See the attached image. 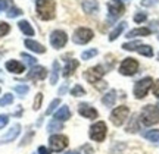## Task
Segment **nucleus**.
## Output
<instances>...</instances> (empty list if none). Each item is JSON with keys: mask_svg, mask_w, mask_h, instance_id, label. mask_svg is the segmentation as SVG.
<instances>
[{"mask_svg": "<svg viewBox=\"0 0 159 154\" xmlns=\"http://www.w3.org/2000/svg\"><path fill=\"white\" fill-rule=\"evenodd\" d=\"M6 5H7V0H0V12L5 9Z\"/></svg>", "mask_w": 159, "mask_h": 154, "instance_id": "nucleus-45", "label": "nucleus"}, {"mask_svg": "<svg viewBox=\"0 0 159 154\" xmlns=\"http://www.w3.org/2000/svg\"><path fill=\"white\" fill-rule=\"evenodd\" d=\"M140 54H143V56H146V57H152L153 56V49L150 46H146V44H140V46L136 49Z\"/></svg>", "mask_w": 159, "mask_h": 154, "instance_id": "nucleus-25", "label": "nucleus"}, {"mask_svg": "<svg viewBox=\"0 0 159 154\" xmlns=\"http://www.w3.org/2000/svg\"><path fill=\"white\" fill-rule=\"evenodd\" d=\"M21 57H22V59H25V62L28 63V65H35V62H37V59H35V57L30 56V54H27V53H22V54H21Z\"/></svg>", "mask_w": 159, "mask_h": 154, "instance_id": "nucleus-39", "label": "nucleus"}, {"mask_svg": "<svg viewBox=\"0 0 159 154\" xmlns=\"http://www.w3.org/2000/svg\"><path fill=\"white\" fill-rule=\"evenodd\" d=\"M65 154H80V153H77V151H69V153H65Z\"/></svg>", "mask_w": 159, "mask_h": 154, "instance_id": "nucleus-46", "label": "nucleus"}, {"mask_svg": "<svg viewBox=\"0 0 159 154\" xmlns=\"http://www.w3.org/2000/svg\"><path fill=\"white\" fill-rule=\"evenodd\" d=\"M140 44H142L140 41H131V43H124V44H122V49H124V50H128V51H134L137 47L140 46Z\"/></svg>", "mask_w": 159, "mask_h": 154, "instance_id": "nucleus-31", "label": "nucleus"}, {"mask_svg": "<svg viewBox=\"0 0 159 154\" xmlns=\"http://www.w3.org/2000/svg\"><path fill=\"white\" fill-rule=\"evenodd\" d=\"M63 128V125H62V122H59V120H56V119H53L47 125V129H49V132H55V131H61Z\"/></svg>", "mask_w": 159, "mask_h": 154, "instance_id": "nucleus-27", "label": "nucleus"}, {"mask_svg": "<svg viewBox=\"0 0 159 154\" xmlns=\"http://www.w3.org/2000/svg\"><path fill=\"white\" fill-rule=\"evenodd\" d=\"M93 31L89 28H78L74 31V35H72V41L75 44H87L90 40H93Z\"/></svg>", "mask_w": 159, "mask_h": 154, "instance_id": "nucleus-8", "label": "nucleus"}, {"mask_svg": "<svg viewBox=\"0 0 159 154\" xmlns=\"http://www.w3.org/2000/svg\"><path fill=\"white\" fill-rule=\"evenodd\" d=\"M6 69H7V72H12V74H22L25 66H24L21 62H18V60H7L6 62Z\"/></svg>", "mask_w": 159, "mask_h": 154, "instance_id": "nucleus-16", "label": "nucleus"}, {"mask_svg": "<svg viewBox=\"0 0 159 154\" xmlns=\"http://www.w3.org/2000/svg\"><path fill=\"white\" fill-rule=\"evenodd\" d=\"M130 114V109L127 106H119V107H115L111 113V122L114 123L115 126H121L125 123V120Z\"/></svg>", "mask_w": 159, "mask_h": 154, "instance_id": "nucleus-5", "label": "nucleus"}, {"mask_svg": "<svg viewBox=\"0 0 159 154\" xmlns=\"http://www.w3.org/2000/svg\"><path fill=\"white\" fill-rule=\"evenodd\" d=\"M119 2H122V3H124V2L125 3H128V2H131V0H119Z\"/></svg>", "mask_w": 159, "mask_h": 154, "instance_id": "nucleus-47", "label": "nucleus"}, {"mask_svg": "<svg viewBox=\"0 0 159 154\" xmlns=\"http://www.w3.org/2000/svg\"><path fill=\"white\" fill-rule=\"evenodd\" d=\"M146 19H148V15L144 12H137L136 15H134V22H137V24L144 22Z\"/></svg>", "mask_w": 159, "mask_h": 154, "instance_id": "nucleus-34", "label": "nucleus"}, {"mask_svg": "<svg viewBox=\"0 0 159 154\" xmlns=\"http://www.w3.org/2000/svg\"><path fill=\"white\" fill-rule=\"evenodd\" d=\"M115 101H116V92H115L114 90L108 91L102 98V103L105 104V106H108V107H112Z\"/></svg>", "mask_w": 159, "mask_h": 154, "instance_id": "nucleus-20", "label": "nucleus"}, {"mask_svg": "<svg viewBox=\"0 0 159 154\" xmlns=\"http://www.w3.org/2000/svg\"><path fill=\"white\" fill-rule=\"evenodd\" d=\"M66 90H68V84H65V85H63L62 88L59 90V96H63V94H65V91H66Z\"/></svg>", "mask_w": 159, "mask_h": 154, "instance_id": "nucleus-44", "label": "nucleus"}, {"mask_svg": "<svg viewBox=\"0 0 159 154\" xmlns=\"http://www.w3.org/2000/svg\"><path fill=\"white\" fill-rule=\"evenodd\" d=\"M159 0H142V6L144 7H152V6H156L158 5Z\"/></svg>", "mask_w": 159, "mask_h": 154, "instance_id": "nucleus-40", "label": "nucleus"}, {"mask_svg": "<svg viewBox=\"0 0 159 154\" xmlns=\"http://www.w3.org/2000/svg\"><path fill=\"white\" fill-rule=\"evenodd\" d=\"M108 9H109V19L111 21H116L119 16H122V13L125 11V6L119 0H111L108 3Z\"/></svg>", "mask_w": 159, "mask_h": 154, "instance_id": "nucleus-10", "label": "nucleus"}, {"mask_svg": "<svg viewBox=\"0 0 159 154\" xmlns=\"http://www.w3.org/2000/svg\"><path fill=\"white\" fill-rule=\"evenodd\" d=\"M24 44H25L27 49H30V50L34 51V53H44L46 51L44 46H41L40 43H37V41H34V40H25Z\"/></svg>", "mask_w": 159, "mask_h": 154, "instance_id": "nucleus-19", "label": "nucleus"}, {"mask_svg": "<svg viewBox=\"0 0 159 154\" xmlns=\"http://www.w3.org/2000/svg\"><path fill=\"white\" fill-rule=\"evenodd\" d=\"M41 101H43V94L41 92H39L37 96H35V100H34V110H39L40 109V106H41Z\"/></svg>", "mask_w": 159, "mask_h": 154, "instance_id": "nucleus-38", "label": "nucleus"}, {"mask_svg": "<svg viewBox=\"0 0 159 154\" xmlns=\"http://www.w3.org/2000/svg\"><path fill=\"white\" fill-rule=\"evenodd\" d=\"M96 54H97V50H96V49H91V50L83 51L81 57H83V60H89V59H91V57H94Z\"/></svg>", "mask_w": 159, "mask_h": 154, "instance_id": "nucleus-33", "label": "nucleus"}, {"mask_svg": "<svg viewBox=\"0 0 159 154\" xmlns=\"http://www.w3.org/2000/svg\"><path fill=\"white\" fill-rule=\"evenodd\" d=\"M144 138H146V139H149L150 143L159 144V129H153V131L144 132Z\"/></svg>", "mask_w": 159, "mask_h": 154, "instance_id": "nucleus-24", "label": "nucleus"}, {"mask_svg": "<svg viewBox=\"0 0 159 154\" xmlns=\"http://www.w3.org/2000/svg\"><path fill=\"white\" fill-rule=\"evenodd\" d=\"M49 145H50V150L52 151H62L68 147V138L65 135H61V134H55L49 138Z\"/></svg>", "mask_w": 159, "mask_h": 154, "instance_id": "nucleus-7", "label": "nucleus"}, {"mask_svg": "<svg viewBox=\"0 0 159 154\" xmlns=\"http://www.w3.org/2000/svg\"><path fill=\"white\" fill-rule=\"evenodd\" d=\"M39 154H50V150H47L46 147H39Z\"/></svg>", "mask_w": 159, "mask_h": 154, "instance_id": "nucleus-43", "label": "nucleus"}, {"mask_svg": "<svg viewBox=\"0 0 159 154\" xmlns=\"http://www.w3.org/2000/svg\"><path fill=\"white\" fill-rule=\"evenodd\" d=\"M83 11L85 13H89V15H94L99 12V3H97V0H83Z\"/></svg>", "mask_w": 159, "mask_h": 154, "instance_id": "nucleus-15", "label": "nucleus"}, {"mask_svg": "<svg viewBox=\"0 0 159 154\" xmlns=\"http://www.w3.org/2000/svg\"><path fill=\"white\" fill-rule=\"evenodd\" d=\"M66 41H68V35L62 29H56L50 34V44L55 49H62L66 44Z\"/></svg>", "mask_w": 159, "mask_h": 154, "instance_id": "nucleus-11", "label": "nucleus"}, {"mask_svg": "<svg viewBox=\"0 0 159 154\" xmlns=\"http://www.w3.org/2000/svg\"><path fill=\"white\" fill-rule=\"evenodd\" d=\"M137 69H139V62L133 57H127L119 65V74L125 75V76H131L137 72Z\"/></svg>", "mask_w": 159, "mask_h": 154, "instance_id": "nucleus-6", "label": "nucleus"}, {"mask_svg": "<svg viewBox=\"0 0 159 154\" xmlns=\"http://www.w3.org/2000/svg\"><path fill=\"white\" fill-rule=\"evenodd\" d=\"M139 120H137V114L136 116H133V119L130 120V125L127 126V131L128 132H137L139 131Z\"/></svg>", "mask_w": 159, "mask_h": 154, "instance_id": "nucleus-28", "label": "nucleus"}, {"mask_svg": "<svg viewBox=\"0 0 159 154\" xmlns=\"http://www.w3.org/2000/svg\"><path fill=\"white\" fill-rule=\"evenodd\" d=\"M78 113L83 116V118H87V119H97V110L93 106L87 104V103H81L78 106Z\"/></svg>", "mask_w": 159, "mask_h": 154, "instance_id": "nucleus-12", "label": "nucleus"}, {"mask_svg": "<svg viewBox=\"0 0 159 154\" xmlns=\"http://www.w3.org/2000/svg\"><path fill=\"white\" fill-rule=\"evenodd\" d=\"M152 34V29L150 28H136V29H131L130 32L127 34L128 38H133V37H137V35H149Z\"/></svg>", "mask_w": 159, "mask_h": 154, "instance_id": "nucleus-23", "label": "nucleus"}, {"mask_svg": "<svg viewBox=\"0 0 159 154\" xmlns=\"http://www.w3.org/2000/svg\"><path fill=\"white\" fill-rule=\"evenodd\" d=\"M140 120H142L143 125L146 126H152L159 123V107L153 106V104L144 106L142 113H140Z\"/></svg>", "mask_w": 159, "mask_h": 154, "instance_id": "nucleus-2", "label": "nucleus"}, {"mask_svg": "<svg viewBox=\"0 0 159 154\" xmlns=\"http://www.w3.org/2000/svg\"><path fill=\"white\" fill-rule=\"evenodd\" d=\"M7 122H9V118H7L6 114H0V129L5 128V126L7 125Z\"/></svg>", "mask_w": 159, "mask_h": 154, "instance_id": "nucleus-41", "label": "nucleus"}, {"mask_svg": "<svg viewBox=\"0 0 159 154\" xmlns=\"http://www.w3.org/2000/svg\"><path fill=\"white\" fill-rule=\"evenodd\" d=\"M153 94L159 98V79L155 82V85H153Z\"/></svg>", "mask_w": 159, "mask_h": 154, "instance_id": "nucleus-42", "label": "nucleus"}, {"mask_svg": "<svg viewBox=\"0 0 159 154\" xmlns=\"http://www.w3.org/2000/svg\"><path fill=\"white\" fill-rule=\"evenodd\" d=\"M19 132H21V125L19 123H16V125H13L7 131V134H5L3 137H2V139H0V144H6V143H11V141H13L15 138L19 135Z\"/></svg>", "mask_w": 159, "mask_h": 154, "instance_id": "nucleus-13", "label": "nucleus"}, {"mask_svg": "<svg viewBox=\"0 0 159 154\" xmlns=\"http://www.w3.org/2000/svg\"><path fill=\"white\" fill-rule=\"evenodd\" d=\"M46 76H47V69L43 68V66H34V68L30 71L28 74V78L30 79H44Z\"/></svg>", "mask_w": 159, "mask_h": 154, "instance_id": "nucleus-14", "label": "nucleus"}, {"mask_svg": "<svg viewBox=\"0 0 159 154\" xmlns=\"http://www.w3.org/2000/svg\"><path fill=\"white\" fill-rule=\"evenodd\" d=\"M57 79H59V63L57 62H53V72H52V76H50V84H56Z\"/></svg>", "mask_w": 159, "mask_h": 154, "instance_id": "nucleus-26", "label": "nucleus"}, {"mask_svg": "<svg viewBox=\"0 0 159 154\" xmlns=\"http://www.w3.org/2000/svg\"><path fill=\"white\" fill-rule=\"evenodd\" d=\"M18 27H19V29H21L25 35H30V37H33V35H34V28L30 25L28 21H19Z\"/></svg>", "mask_w": 159, "mask_h": 154, "instance_id": "nucleus-21", "label": "nucleus"}, {"mask_svg": "<svg viewBox=\"0 0 159 154\" xmlns=\"http://www.w3.org/2000/svg\"><path fill=\"white\" fill-rule=\"evenodd\" d=\"M28 90H30V88L27 85H16V87H15V91H16L21 97H24V96L28 92Z\"/></svg>", "mask_w": 159, "mask_h": 154, "instance_id": "nucleus-36", "label": "nucleus"}, {"mask_svg": "<svg viewBox=\"0 0 159 154\" xmlns=\"http://www.w3.org/2000/svg\"><path fill=\"white\" fill-rule=\"evenodd\" d=\"M59 103H61V100H59V98H55V100H53V101L50 103V106L47 107V110H46V114L53 113V110H55V109H56L57 106H59Z\"/></svg>", "mask_w": 159, "mask_h": 154, "instance_id": "nucleus-35", "label": "nucleus"}, {"mask_svg": "<svg viewBox=\"0 0 159 154\" xmlns=\"http://www.w3.org/2000/svg\"><path fill=\"white\" fill-rule=\"evenodd\" d=\"M127 27V22H121V24H118L116 27H115L114 29H112V32H111V35H109V41H114V40H116L119 35H121V32L124 31V28Z\"/></svg>", "mask_w": 159, "mask_h": 154, "instance_id": "nucleus-22", "label": "nucleus"}, {"mask_svg": "<svg viewBox=\"0 0 159 154\" xmlns=\"http://www.w3.org/2000/svg\"><path fill=\"white\" fill-rule=\"evenodd\" d=\"M11 31V27H9V24L6 22H0V37H3V35H6L7 32Z\"/></svg>", "mask_w": 159, "mask_h": 154, "instance_id": "nucleus-37", "label": "nucleus"}, {"mask_svg": "<svg viewBox=\"0 0 159 154\" xmlns=\"http://www.w3.org/2000/svg\"><path fill=\"white\" fill-rule=\"evenodd\" d=\"M71 96H74V97H83V96H85V90L81 85H75L71 90Z\"/></svg>", "mask_w": 159, "mask_h": 154, "instance_id": "nucleus-30", "label": "nucleus"}, {"mask_svg": "<svg viewBox=\"0 0 159 154\" xmlns=\"http://www.w3.org/2000/svg\"><path fill=\"white\" fill-rule=\"evenodd\" d=\"M152 85H153V79L150 76L142 78L139 82H136V85H134V96H136V98L142 100V98L146 97V94H148V91L150 90Z\"/></svg>", "mask_w": 159, "mask_h": 154, "instance_id": "nucleus-4", "label": "nucleus"}, {"mask_svg": "<svg viewBox=\"0 0 159 154\" xmlns=\"http://www.w3.org/2000/svg\"><path fill=\"white\" fill-rule=\"evenodd\" d=\"M12 101H13V96L12 94H5L3 97L0 98V106H7V104H12Z\"/></svg>", "mask_w": 159, "mask_h": 154, "instance_id": "nucleus-32", "label": "nucleus"}, {"mask_svg": "<svg viewBox=\"0 0 159 154\" xmlns=\"http://www.w3.org/2000/svg\"><path fill=\"white\" fill-rule=\"evenodd\" d=\"M6 15H7L9 18H16V16H19V15H22V11H21V9H18V7H15V6L11 3V7L7 9V13H6Z\"/></svg>", "mask_w": 159, "mask_h": 154, "instance_id": "nucleus-29", "label": "nucleus"}, {"mask_svg": "<svg viewBox=\"0 0 159 154\" xmlns=\"http://www.w3.org/2000/svg\"><path fill=\"white\" fill-rule=\"evenodd\" d=\"M106 132H108V128H106V123L105 122H96L90 126V131H89V135L93 141H97V143H102L103 139L106 138Z\"/></svg>", "mask_w": 159, "mask_h": 154, "instance_id": "nucleus-3", "label": "nucleus"}, {"mask_svg": "<svg viewBox=\"0 0 159 154\" xmlns=\"http://www.w3.org/2000/svg\"><path fill=\"white\" fill-rule=\"evenodd\" d=\"M78 68V60H75V59H69L66 60V65H65V68H63V76L65 78H68L71 75L75 72V69Z\"/></svg>", "mask_w": 159, "mask_h": 154, "instance_id": "nucleus-17", "label": "nucleus"}, {"mask_svg": "<svg viewBox=\"0 0 159 154\" xmlns=\"http://www.w3.org/2000/svg\"><path fill=\"white\" fill-rule=\"evenodd\" d=\"M105 75V69H103V66H100V65H97V66H94V68H90L87 69L84 72V78L90 84H93V85H96L99 81L102 79V76Z\"/></svg>", "mask_w": 159, "mask_h": 154, "instance_id": "nucleus-9", "label": "nucleus"}, {"mask_svg": "<svg viewBox=\"0 0 159 154\" xmlns=\"http://www.w3.org/2000/svg\"><path fill=\"white\" fill-rule=\"evenodd\" d=\"M71 118V110H69L68 106H62V107L55 113V118L53 119L59 120V122H63V120H68Z\"/></svg>", "mask_w": 159, "mask_h": 154, "instance_id": "nucleus-18", "label": "nucleus"}, {"mask_svg": "<svg viewBox=\"0 0 159 154\" xmlns=\"http://www.w3.org/2000/svg\"><path fill=\"white\" fill-rule=\"evenodd\" d=\"M55 0H37L35 2V11L39 13V18L43 21H50L55 18Z\"/></svg>", "mask_w": 159, "mask_h": 154, "instance_id": "nucleus-1", "label": "nucleus"}]
</instances>
